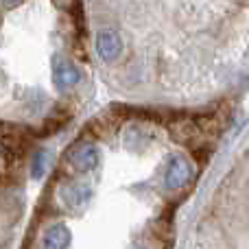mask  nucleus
I'll return each mask as SVG.
<instances>
[{"label":"nucleus","mask_w":249,"mask_h":249,"mask_svg":"<svg viewBox=\"0 0 249 249\" xmlns=\"http://www.w3.org/2000/svg\"><path fill=\"white\" fill-rule=\"evenodd\" d=\"M29 146L26 131L13 124H0V151L7 155H20Z\"/></svg>","instance_id":"nucleus-3"},{"label":"nucleus","mask_w":249,"mask_h":249,"mask_svg":"<svg viewBox=\"0 0 249 249\" xmlns=\"http://www.w3.org/2000/svg\"><path fill=\"white\" fill-rule=\"evenodd\" d=\"M193 164L188 162L186 158L181 155H173L168 160V166H166V175H164V186L166 190L175 193V190H181L186 184H190L193 179Z\"/></svg>","instance_id":"nucleus-1"},{"label":"nucleus","mask_w":249,"mask_h":249,"mask_svg":"<svg viewBox=\"0 0 249 249\" xmlns=\"http://www.w3.org/2000/svg\"><path fill=\"white\" fill-rule=\"evenodd\" d=\"M53 81L57 88H72L81 81V72L79 68L68 59H57L55 70H53Z\"/></svg>","instance_id":"nucleus-4"},{"label":"nucleus","mask_w":249,"mask_h":249,"mask_svg":"<svg viewBox=\"0 0 249 249\" xmlns=\"http://www.w3.org/2000/svg\"><path fill=\"white\" fill-rule=\"evenodd\" d=\"M46 160H48V155L44 153V151L35 153L33 164H31V173H33V177H42V175H44V168H46Z\"/></svg>","instance_id":"nucleus-8"},{"label":"nucleus","mask_w":249,"mask_h":249,"mask_svg":"<svg viewBox=\"0 0 249 249\" xmlns=\"http://www.w3.org/2000/svg\"><path fill=\"white\" fill-rule=\"evenodd\" d=\"M70 241H72V234L66 225L57 223L44 234V249H68Z\"/></svg>","instance_id":"nucleus-6"},{"label":"nucleus","mask_w":249,"mask_h":249,"mask_svg":"<svg viewBox=\"0 0 249 249\" xmlns=\"http://www.w3.org/2000/svg\"><path fill=\"white\" fill-rule=\"evenodd\" d=\"M68 162L79 173H88L92 168H96V164H99V149L92 142H77L68 151Z\"/></svg>","instance_id":"nucleus-2"},{"label":"nucleus","mask_w":249,"mask_h":249,"mask_svg":"<svg viewBox=\"0 0 249 249\" xmlns=\"http://www.w3.org/2000/svg\"><path fill=\"white\" fill-rule=\"evenodd\" d=\"M90 188L81 184H72V186H66L61 190V199L68 203L70 208H83L88 201H90Z\"/></svg>","instance_id":"nucleus-7"},{"label":"nucleus","mask_w":249,"mask_h":249,"mask_svg":"<svg viewBox=\"0 0 249 249\" xmlns=\"http://www.w3.org/2000/svg\"><path fill=\"white\" fill-rule=\"evenodd\" d=\"M96 48L105 61H114L123 51V39L116 31H101L96 37Z\"/></svg>","instance_id":"nucleus-5"}]
</instances>
